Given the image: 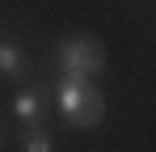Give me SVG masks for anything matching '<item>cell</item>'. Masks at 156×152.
<instances>
[{"instance_id": "3", "label": "cell", "mask_w": 156, "mask_h": 152, "mask_svg": "<svg viewBox=\"0 0 156 152\" xmlns=\"http://www.w3.org/2000/svg\"><path fill=\"white\" fill-rule=\"evenodd\" d=\"M0 76H9V80H21L26 76V55L9 38H0Z\"/></svg>"}, {"instance_id": "4", "label": "cell", "mask_w": 156, "mask_h": 152, "mask_svg": "<svg viewBox=\"0 0 156 152\" xmlns=\"http://www.w3.org/2000/svg\"><path fill=\"white\" fill-rule=\"evenodd\" d=\"M13 110H17V118H21V123H42V93H38V89L17 93Z\"/></svg>"}, {"instance_id": "1", "label": "cell", "mask_w": 156, "mask_h": 152, "mask_svg": "<svg viewBox=\"0 0 156 152\" xmlns=\"http://www.w3.org/2000/svg\"><path fill=\"white\" fill-rule=\"evenodd\" d=\"M55 97H59V114L72 127H80V131H89V127H97L105 118V97H101V89L89 76H68L63 72Z\"/></svg>"}, {"instance_id": "6", "label": "cell", "mask_w": 156, "mask_h": 152, "mask_svg": "<svg viewBox=\"0 0 156 152\" xmlns=\"http://www.w3.org/2000/svg\"><path fill=\"white\" fill-rule=\"evenodd\" d=\"M0 135H4V131H0Z\"/></svg>"}, {"instance_id": "5", "label": "cell", "mask_w": 156, "mask_h": 152, "mask_svg": "<svg viewBox=\"0 0 156 152\" xmlns=\"http://www.w3.org/2000/svg\"><path fill=\"white\" fill-rule=\"evenodd\" d=\"M21 148H26V152H51V148H55V144H51V131H47L42 123H26Z\"/></svg>"}, {"instance_id": "2", "label": "cell", "mask_w": 156, "mask_h": 152, "mask_svg": "<svg viewBox=\"0 0 156 152\" xmlns=\"http://www.w3.org/2000/svg\"><path fill=\"white\" fill-rule=\"evenodd\" d=\"M101 63H105V47L89 34L59 42V68L68 76H93V72H101Z\"/></svg>"}]
</instances>
